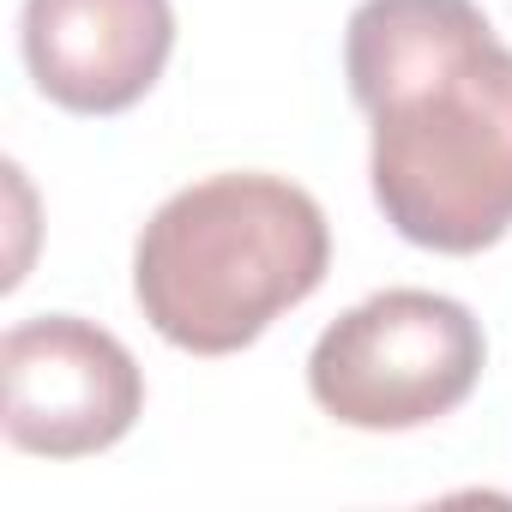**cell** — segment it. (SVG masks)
Returning <instances> with one entry per match:
<instances>
[{"instance_id":"2","label":"cell","mask_w":512,"mask_h":512,"mask_svg":"<svg viewBox=\"0 0 512 512\" xmlns=\"http://www.w3.org/2000/svg\"><path fill=\"white\" fill-rule=\"evenodd\" d=\"M332 266V229L284 175H205L169 193L139 247L133 296L151 332L187 356H235L302 308Z\"/></svg>"},{"instance_id":"3","label":"cell","mask_w":512,"mask_h":512,"mask_svg":"<svg viewBox=\"0 0 512 512\" xmlns=\"http://www.w3.org/2000/svg\"><path fill=\"white\" fill-rule=\"evenodd\" d=\"M482 362L488 338L464 302L434 290H380L320 332L308 392L344 428L404 434L452 416L476 392Z\"/></svg>"},{"instance_id":"1","label":"cell","mask_w":512,"mask_h":512,"mask_svg":"<svg viewBox=\"0 0 512 512\" xmlns=\"http://www.w3.org/2000/svg\"><path fill=\"white\" fill-rule=\"evenodd\" d=\"M350 97L374 121V199L434 253L512 229V49L476 0H362L344 31Z\"/></svg>"},{"instance_id":"5","label":"cell","mask_w":512,"mask_h":512,"mask_svg":"<svg viewBox=\"0 0 512 512\" xmlns=\"http://www.w3.org/2000/svg\"><path fill=\"white\" fill-rule=\"evenodd\" d=\"M19 43L37 91L67 115H121L169 67V0H25Z\"/></svg>"},{"instance_id":"4","label":"cell","mask_w":512,"mask_h":512,"mask_svg":"<svg viewBox=\"0 0 512 512\" xmlns=\"http://www.w3.org/2000/svg\"><path fill=\"white\" fill-rule=\"evenodd\" d=\"M145 410L127 344L79 314H43L0 338V428L37 458L109 452Z\"/></svg>"}]
</instances>
